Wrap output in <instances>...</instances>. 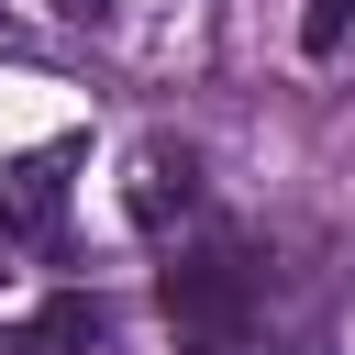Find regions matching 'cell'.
Listing matches in <instances>:
<instances>
[{
  "label": "cell",
  "mask_w": 355,
  "mask_h": 355,
  "mask_svg": "<svg viewBox=\"0 0 355 355\" xmlns=\"http://www.w3.org/2000/svg\"><path fill=\"white\" fill-rule=\"evenodd\" d=\"M255 300H266V266H255L244 233H222V222L178 233V255H166V322H178L189 355H255Z\"/></svg>",
  "instance_id": "obj_1"
},
{
  "label": "cell",
  "mask_w": 355,
  "mask_h": 355,
  "mask_svg": "<svg viewBox=\"0 0 355 355\" xmlns=\"http://www.w3.org/2000/svg\"><path fill=\"white\" fill-rule=\"evenodd\" d=\"M122 211H133V233H144V244H178V233H200V155L155 133V144L133 155V189H122Z\"/></svg>",
  "instance_id": "obj_2"
},
{
  "label": "cell",
  "mask_w": 355,
  "mask_h": 355,
  "mask_svg": "<svg viewBox=\"0 0 355 355\" xmlns=\"http://www.w3.org/2000/svg\"><path fill=\"white\" fill-rule=\"evenodd\" d=\"M67 211V144H33L0 166V244H44Z\"/></svg>",
  "instance_id": "obj_3"
},
{
  "label": "cell",
  "mask_w": 355,
  "mask_h": 355,
  "mask_svg": "<svg viewBox=\"0 0 355 355\" xmlns=\"http://www.w3.org/2000/svg\"><path fill=\"white\" fill-rule=\"evenodd\" d=\"M22 355H111V311L89 288H55L33 311V333H22Z\"/></svg>",
  "instance_id": "obj_4"
},
{
  "label": "cell",
  "mask_w": 355,
  "mask_h": 355,
  "mask_svg": "<svg viewBox=\"0 0 355 355\" xmlns=\"http://www.w3.org/2000/svg\"><path fill=\"white\" fill-rule=\"evenodd\" d=\"M344 11H355V0H322V11H311V55H333V44H344Z\"/></svg>",
  "instance_id": "obj_5"
},
{
  "label": "cell",
  "mask_w": 355,
  "mask_h": 355,
  "mask_svg": "<svg viewBox=\"0 0 355 355\" xmlns=\"http://www.w3.org/2000/svg\"><path fill=\"white\" fill-rule=\"evenodd\" d=\"M67 11H78V22H100V11H111V0H67Z\"/></svg>",
  "instance_id": "obj_6"
},
{
  "label": "cell",
  "mask_w": 355,
  "mask_h": 355,
  "mask_svg": "<svg viewBox=\"0 0 355 355\" xmlns=\"http://www.w3.org/2000/svg\"><path fill=\"white\" fill-rule=\"evenodd\" d=\"M0 255H11V244H0Z\"/></svg>",
  "instance_id": "obj_7"
}]
</instances>
